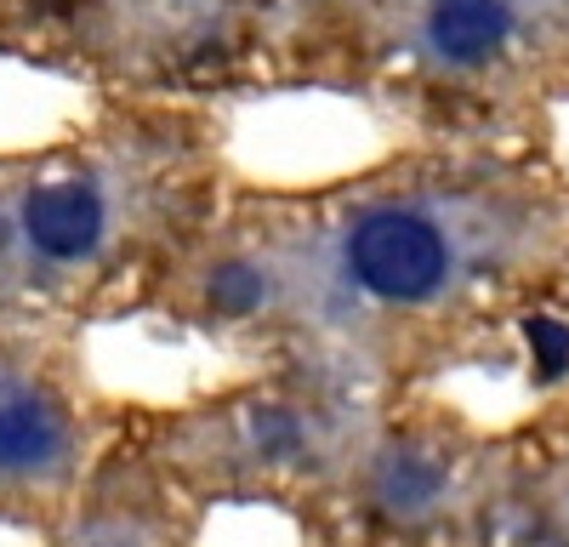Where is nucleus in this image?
<instances>
[{
	"instance_id": "nucleus-8",
	"label": "nucleus",
	"mask_w": 569,
	"mask_h": 547,
	"mask_svg": "<svg viewBox=\"0 0 569 547\" xmlns=\"http://www.w3.org/2000/svg\"><path fill=\"white\" fill-rule=\"evenodd\" d=\"M40 18H46V0H0V52L40 40Z\"/></svg>"
},
{
	"instance_id": "nucleus-1",
	"label": "nucleus",
	"mask_w": 569,
	"mask_h": 547,
	"mask_svg": "<svg viewBox=\"0 0 569 547\" xmlns=\"http://www.w3.org/2000/svg\"><path fill=\"white\" fill-rule=\"evenodd\" d=\"M74 405L29 354L0 337V496H29L74 468Z\"/></svg>"
},
{
	"instance_id": "nucleus-2",
	"label": "nucleus",
	"mask_w": 569,
	"mask_h": 547,
	"mask_svg": "<svg viewBox=\"0 0 569 547\" xmlns=\"http://www.w3.org/2000/svg\"><path fill=\"white\" fill-rule=\"evenodd\" d=\"M342 274L382 302H427L450 280V246L439 222L405 206H370L342 235Z\"/></svg>"
},
{
	"instance_id": "nucleus-7",
	"label": "nucleus",
	"mask_w": 569,
	"mask_h": 547,
	"mask_svg": "<svg viewBox=\"0 0 569 547\" xmlns=\"http://www.w3.org/2000/svg\"><path fill=\"white\" fill-rule=\"evenodd\" d=\"M525 342H530V359H536V377L541 382H558L569 371V326L552 314H530L525 319Z\"/></svg>"
},
{
	"instance_id": "nucleus-4",
	"label": "nucleus",
	"mask_w": 569,
	"mask_h": 547,
	"mask_svg": "<svg viewBox=\"0 0 569 547\" xmlns=\"http://www.w3.org/2000/svg\"><path fill=\"white\" fill-rule=\"evenodd\" d=\"M279 297V274L257 251H217L200 268V308L222 326H246Z\"/></svg>"
},
{
	"instance_id": "nucleus-6",
	"label": "nucleus",
	"mask_w": 569,
	"mask_h": 547,
	"mask_svg": "<svg viewBox=\"0 0 569 547\" xmlns=\"http://www.w3.org/2000/svg\"><path fill=\"white\" fill-rule=\"evenodd\" d=\"M251 445L262 463H297V456L308 450V428L297 410H284V405H262L251 410Z\"/></svg>"
},
{
	"instance_id": "nucleus-3",
	"label": "nucleus",
	"mask_w": 569,
	"mask_h": 547,
	"mask_svg": "<svg viewBox=\"0 0 569 547\" xmlns=\"http://www.w3.org/2000/svg\"><path fill=\"white\" fill-rule=\"evenodd\" d=\"M512 34L507 0H433L427 7V46L445 63H485Z\"/></svg>"
},
{
	"instance_id": "nucleus-5",
	"label": "nucleus",
	"mask_w": 569,
	"mask_h": 547,
	"mask_svg": "<svg viewBox=\"0 0 569 547\" xmlns=\"http://www.w3.org/2000/svg\"><path fill=\"white\" fill-rule=\"evenodd\" d=\"M445 474L433 456H421V450H393L382 474H376V496H382V508L388 514H421V508H433V496H439Z\"/></svg>"
}]
</instances>
